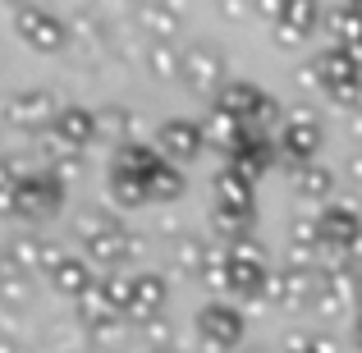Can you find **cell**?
I'll return each instance as SVG.
<instances>
[{
    "mask_svg": "<svg viewBox=\"0 0 362 353\" xmlns=\"http://www.w3.org/2000/svg\"><path fill=\"white\" fill-rule=\"evenodd\" d=\"M142 330H147V353H151V349H175V345H170V340H175V330H170V321H165V317L147 321Z\"/></svg>",
    "mask_w": 362,
    "mask_h": 353,
    "instance_id": "35",
    "label": "cell"
},
{
    "mask_svg": "<svg viewBox=\"0 0 362 353\" xmlns=\"http://www.w3.org/2000/svg\"><path fill=\"white\" fill-rule=\"evenodd\" d=\"M243 330H247L243 312L234 308V303H225V299H211L202 312H197V335H202V345L211 353H234L243 345Z\"/></svg>",
    "mask_w": 362,
    "mask_h": 353,
    "instance_id": "1",
    "label": "cell"
},
{
    "mask_svg": "<svg viewBox=\"0 0 362 353\" xmlns=\"http://www.w3.org/2000/svg\"><path fill=\"white\" fill-rule=\"evenodd\" d=\"M165 299H170L165 275H156V271L133 275V308H129V321H138V326L156 321V317H160V308H165Z\"/></svg>",
    "mask_w": 362,
    "mask_h": 353,
    "instance_id": "10",
    "label": "cell"
},
{
    "mask_svg": "<svg viewBox=\"0 0 362 353\" xmlns=\"http://www.w3.org/2000/svg\"><path fill=\"white\" fill-rule=\"evenodd\" d=\"M266 303H293L289 271H271V275H266Z\"/></svg>",
    "mask_w": 362,
    "mask_h": 353,
    "instance_id": "36",
    "label": "cell"
},
{
    "mask_svg": "<svg viewBox=\"0 0 362 353\" xmlns=\"http://www.w3.org/2000/svg\"><path fill=\"white\" fill-rule=\"evenodd\" d=\"M358 345H362V317H358Z\"/></svg>",
    "mask_w": 362,
    "mask_h": 353,
    "instance_id": "46",
    "label": "cell"
},
{
    "mask_svg": "<svg viewBox=\"0 0 362 353\" xmlns=\"http://www.w3.org/2000/svg\"><path fill=\"white\" fill-rule=\"evenodd\" d=\"M156 166H160V151L151 142H138V138L115 147V161H110V170H124V175H138V179H147Z\"/></svg>",
    "mask_w": 362,
    "mask_h": 353,
    "instance_id": "18",
    "label": "cell"
},
{
    "mask_svg": "<svg viewBox=\"0 0 362 353\" xmlns=\"http://www.w3.org/2000/svg\"><path fill=\"white\" fill-rule=\"evenodd\" d=\"M138 23L151 33V42H175L184 28V9L179 5H138Z\"/></svg>",
    "mask_w": 362,
    "mask_h": 353,
    "instance_id": "17",
    "label": "cell"
},
{
    "mask_svg": "<svg viewBox=\"0 0 362 353\" xmlns=\"http://www.w3.org/2000/svg\"><path fill=\"white\" fill-rule=\"evenodd\" d=\"M317 69H321V83H326V88L362 83V55L354 51V46H335V42H330L326 51L317 55Z\"/></svg>",
    "mask_w": 362,
    "mask_h": 353,
    "instance_id": "11",
    "label": "cell"
},
{
    "mask_svg": "<svg viewBox=\"0 0 362 353\" xmlns=\"http://www.w3.org/2000/svg\"><path fill=\"white\" fill-rule=\"evenodd\" d=\"M326 97L339 110H362V83H344V88H326Z\"/></svg>",
    "mask_w": 362,
    "mask_h": 353,
    "instance_id": "34",
    "label": "cell"
},
{
    "mask_svg": "<svg viewBox=\"0 0 362 353\" xmlns=\"http://www.w3.org/2000/svg\"><path fill=\"white\" fill-rule=\"evenodd\" d=\"M119 312H115V303L106 299V289H101V280L92 284L88 294L78 299V321H88L92 330H110V321H115Z\"/></svg>",
    "mask_w": 362,
    "mask_h": 353,
    "instance_id": "21",
    "label": "cell"
},
{
    "mask_svg": "<svg viewBox=\"0 0 362 353\" xmlns=\"http://www.w3.org/2000/svg\"><path fill=\"white\" fill-rule=\"evenodd\" d=\"M202 133H206V147H221L225 156H230V151H234V147H239V142H243L247 124H243L239 115H230V110H221V106H216L211 115H206Z\"/></svg>",
    "mask_w": 362,
    "mask_h": 353,
    "instance_id": "15",
    "label": "cell"
},
{
    "mask_svg": "<svg viewBox=\"0 0 362 353\" xmlns=\"http://www.w3.org/2000/svg\"><path fill=\"white\" fill-rule=\"evenodd\" d=\"M293 188H298V197H317V202H326V197H335V170L326 166H303L293 170Z\"/></svg>",
    "mask_w": 362,
    "mask_h": 353,
    "instance_id": "22",
    "label": "cell"
},
{
    "mask_svg": "<svg viewBox=\"0 0 362 353\" xmlns=\"http://www.w3.org/2000/svg\"><path fill=\"white\" fill-rule=\"evenodd\" d=\"M9 271H14V262H9V253H5V248H0V280H5Z\"/></svg>",
    "mask_w": 362,
    "mask_h": 353,
    "instance_id": "44",
    "label": "cell"
},
{
    "mask_svg": "<svg viewBox=\"0 0 362 353\" xmlns=\"http://www.w3.org/2000/svg\"><path fill=\"white\" fill-rule=\"evenodd\" d=\"M358 55H362V42H358Z\"/></svg>",
    "mask_w": 362,
    "mask_h": 353,
    "instance_id": "48",
    "label": "cell"
},
{
    "mask_svg": "<svg viewBox=\"0 0 362 353\" xmlns=\"http://www.w3.org/2000/svg\"><path fill=\"white\" fill-rule=\"evenodd\" d=\"M101 289H106V299H110V303H115L119 317H129V308H133V275L110 271L106 280H101Z\"/></svg>",
    "mask_w": 362,
    "mask_h": 353,
    "instance_id": "29",
    "label": "cell"
},
{
    "mask_svg": "<svg viewBox=\"0 0 362 353\" xmlns=\"http://www.w3.org/2000/svg\"><path fill=\"white\" fill-rule=\"evenodd\" d=\"M147 74L151 79H179L184 74V46L179 42H147Z\"/></svg>",
    "mask_w": 362,
    "mask_h": 353,
    "instance_id": "20",
    "label": "cell"
},
{
    "mask_svg": "<svg viewBox=\"0 0 362 353\" xmlns=\"http://www.w3.org/2000/svg\"><path fill=\"white\" fill-rule=\"evenodd\" d=\"M0 216H5V221H9V216H18V221H23V202H18V179L0 188Z\"/></svg>",
    "mask_w": 362,
    "mask_h": 353,
    "instance_id": "37",
    "label": "cell"
},
{
    "mask_svg": "<svg viewBox=\"0 0 362 353\" xmlns=\"http://www.w3.org/2000/svg\"><path fill=\"white\" fill-rule=\"evenodd\" d=\"M280 23H289V28H298L303 37H312V28L321 23V5L317 0H284V18Z\"/></svg>",
    "mask_w": 362,
    "mask_h": 353,
    "instance_id": "27",
    "label": "cell"
},
{
    "mask_svg": "<svg viewBox=\"0 0 362 353\" xmlns=\"http://www.w3.org/2000/svg\"><path fill=\"white\" fill-rule=\"evenodd\" d=\"M51 133H55L60 142H69L74 151L92 147V142L101 138L97 110H92V106H78V101H64V106H60V115H55V124H51Z\"/></svg>",
    "mask_w": 362,
    "mask_h": 353,
    "instance_id": "9",
    "label": "cell"
},
{
    "mask_svg": "<svg viewBox=\"0 0 362 353\" xmlns=\"http://www.w3.org/2000/svg\"><path fill=\"white\" fill-rule=\"evenodd\" d=\"M147 193H151V202H175V197L184 193V170L160 156V166L147 175Z\"/></svg>",
    "mask_w": 362,
    "mask_h": 353,
    "instance_id": "24",
    "label": "cell"
},
{
    "mask_svg": "<svg viewBox=\"0 0 362 353\" xmlns=\"http://www.w3.org/2000/svg\"><path fill=\"white\" fill-rule=\"evenodd\" d=\"M284 353H317V335H303V330H293V335L284 340Z\"/></svg>",
    "mask_w": 362,
    "mask_h": 353,
    "instance_id": "39",
    "label": "cell"
},
{
    "mask_svg": "<svg viewBox=\"0 0 362 353\" xmlns=\"http://www.w3.org/2000/svg\"><path fill=\"white\" fill-rule=\"evenodd\" d=\"M202 284H206L211 294H230V257H225V253H216L211 262H206Z\"/></svg>",
    "mask_w": 362,
    "mask_h": 353,
    "instance_id": "31",
    "label": "cell"
},
{
    "mask_svg": "<svg viewBox=\"0 0 362 353\" xmlns=\"http://www.w3.org/2000/svg\"><path fill=\"white\" fill-rule=\"evenodd\" d=\"M211 230L225 238V248H230V243H239V238L247 234V221H239V216H230V212L216 207V212H211Z\"/></svg>",
    "mask_w": 362,
    "mask_h": 353,
    "instance_id": "32",
    "label": "cell"
},
{
    "mask_svg": "<svg viewBox=\"0 0 362 353\" xmlns=\"http://www.w3.org/2000/svg\"><path fill=\"white\" fill-rule=\"evenodd\" d=\"M5 184H14V170H9V161H0V188Z\"/></svg>",
    "mask_w": 362,
    "mask_h": 353,
    "instance_id": "43",
    "label": "cell"
},
{
    "mask_svg": "<svg viewBox=\"0 0 362 353\" xmlns=\"http://www.w3.org/2000/svg\"><path fill=\"white\" fill-rule=\"evenodd\" d=\"M317 353H335V345H330L326 335H317Z\"/></svg>",
    "mask_w": 362,
    "mask_h": 353,
    "instance_id": "45",
    "label": "cell"
},
{
    "mask_svg": "<svg viewBox=\"0 0 362 353\" xmlns=\"http://www.w3.org/2000/svg\"><path fill=\"white\" fill-rule=\"evenodd\" d=\"M262 101H266V92L262 88H252V83H243V79H234V83H225L221 88V97H216V106L221 110H230V115H239L243 124L262 110Z\"/></svg>",
    "mask_w": 362,
    "mask_h": 353,
    "instance_id": "16",
    "label": "cell"
},
{
    "mask_svg": "<svg viewBox=\"0 0 362 353\" xmlns=\"http://www.w3.org/2000/svg\"><path fill=\"white\" fill-rule=\"evenodd\" d=\"M97 124H101V138H115V147L133 142V110L129 106H101Z\"/></svg>",
    "mask_w": 362,
    "mask_h": 353,
    "instance_id": "26",
    "label": "cell"
},
{
    "mask_svg": "<svg viewBox=\"0 0 362 353\" xmlns=\"http://www.w3.org/2000/svg\"><path fill=\"white\" fill-rule=\"evenodd\" d=\"M275 147H280V161H289L293 170L312 166V156H317V147H321L317 115H312V110H293V115L280 124V133H275Z\"/></svg>",
    "mask_w": 362,
    "mask_h": 353,
    "instance_id": "3",
    "label": "cell"
},
{
    "mask_svg": "<svg viewBox=\"0 0 362 353\" xmlns=\"http://www.w3.org/2000/svg\"><path fill=\"white\" fill-rule=\"evenodd\" d=\"M42 243L46 238H14V243H9V262H14L23 275L42 271Z\"/></svg>",
    "mask_w": 362,
    "mask_h": 353,
    "instance_id": "28",
    "label": "cell"
},
{
    "mask_svg": "<svg viewBox=\"0 0 362 353\" xmlns=\"http://www.w3.org/2000/svg\"><path fill=\"white\" fill-rule=\"evenodd\" d=\"M308 37L298 33V28H289V23H275V46H284V51H293V46H303Z\"/></svg>",
    "mask_w": 362,
    "mask_h": 353,
    "instance_id": "38",
    "label": "cell"
},
{
    "mask_svg": "<svg viewBox=\"0 0 362 353\" xmlns=\"http://www.w3.org/2000/svg\"><path fill=\"white\" fill-rule=\"evenodd\" d=\"M88 262H101V266H119V262H129L133 257V234L124 230V225H110L106 234H97V238H88Z\"/></svg>",
    "mask_w": 362,
    "mask_h": 353,
    "instance_id": "14",
    "label": "cell"
},
{
    "mask_svg": "<svg viewBox=\"0 0 362 353\" xmlns=\"http://www.w3.org/2000/svg\"><path fill=\"white\" fill-rule=\"evenodd\" d=\"M0 115H5L9 129L37 133V129H46V124H55L60 106H55V97H51L46 88H23V92H14V97L0 106Z\"/></svg>",
    "mask_w": 362,
    "mask_h": 353,
    "instance_id": "5",
    "label": "cell"
},
{
    "mask_svg": "<svg viewBox=\"0 0 362 353\" xmlns=\"http://www.w3.org/2000/svg\"><path fill=\"white\" fill-rule=\"evenodd\" d=\"M202 147H206V133H202V124H197V120H165L156 129V151L170 161V166L193 161Z\"/></svg>",
    "mask_w": 362,
    "mask_h": 353,
    "instance_id": "8",
    "label": "cell"
},
{
    "mask_svg": "<svg viewBox=\"0 0 362 353\" xmlns=\"http://www.w3.org/2000/svg\"><path fill=\"white\" fill-rule=\"evenodd\" d=\"M184 83L193 92H202V97H221V88H225V55H221V46L216 42H193L184 51Z\"/></svg>",
    "mask_w": 362,
    "mask_h": 353,
    "instance_id": "6",
    "label": "cell"
},
{
    "mask_svg": "<svg viewBox=\"0 0 362 353\" xmlns=\"http://www.w3.org/2000/svg\"><path fill=\"white\" fill-rule=\"evenodd\" d=\"M344 170H349V179H354V184L362 188V147L354 151V156H349V166H344Z\"/></svg>",
    "mask_w": 362,
    "mask_h": 353,
    "instance_id": "41",
    "label": "cell"
},
{
    "mask_svg": "<svg viewBox=\"0 0 362 353\" xmlns=\"http://www.w3.org/2000/svg\"><path fill=\"white\" fill-rule=\"evenodd\" d=\"M257 14L271 18V23H280V18H284V0H262V5H257Z\"/></svg>",
    "mask_w": 362,
    "mask_h": 353,
    "instance_id": "40",
    "label": "cell"
},
{
    "mask_svg": "<svg viewBox=\"0 0 362 353\" xmlns=\"http://www.w3.org/2000/svg\"><path fill=\"white\" fill-rule=\"evenodd\" d=\"M225 257H230V262H243V266H266V243L252 238V234H243L239 243L225 248Z\"/></svg>",
    "mask_w": 362,
    "mask_h": 353,
    "instance_id": "30",
    "label": "cell"
},
{
    "mask_svg": "<svg viewBox=\"0 0 362 353\" xmlns=\"http://www.w3.org/2000/svg\"><path fill=\"white\" fill-rule=\"evenodd\" d=\"M0 353H28L23 345H18V340L14 335H0Z\"/></svg>",
    "mask_w": 362,
    "mask_h": 353,
    "instance_id": "42",
    "label": "cell"
},
{
    "mask_svg": "<svg viewBox=\"0 0 362 353\" xmlns=\"http://www.w3.org/2000/svg\"><path fill=\"white\" fill-rule=\"evenodd\" d=\"M51 284H55V294H64V299L78 303L83 294H88L92 284H97V280H92V262H88V257H78V253H69L60 266H55Z\"/></svg>",
    "mask_w": 362,
    "mask_h": 353,
    "instance_id": "13",
    "label": "cell"
},
{
    "mask_svg": "<svg viewBox=\"0 0 362 353\" xmlns=\"http://www.w3.org/2000/svg\"><path fill=\"white\" fill-rule=\"evenodd\" d=\"M18 202H23V221H51L64 207V179L37 166L28 179H18Z\"/></svg>",
    "mask_w": 362,
    "mask_h": 353,
    "instance_id": "4",
    "label": "cell"
},
{
    "mask_svg": "<svg viewBox=\"0 0 362 353\" xmlns=\"http://www.w3.org/2000/svg\"><path fill=\"white\" fill-rule=\"evenodd\" d=\"M211 184H216V207H221V212L239 216V221H252L257 193H252V184H247L243 175H234V170H221Z\"/></svg>",
    "mask_w": 362,
    "mask_h": 353,
    "instance_id": "12",
    "label": "cell"
},
{
    "mask_svg": "<svg viewBox=\"0 0 362 353\" xmlns=\"http://www.w3.org/2000/svg\"><path fill=\"white\" fill-rule=\"evenodd\" d=\"M110 197H115V207H124V212H138V207H147V202H151L147 179L124 175V170H110Z\"/></svg>",
    "mask_w": 362,
    "mask_h": 353,
    "instance_id": "23",
    "label": "cell"
},
{
    "mask_svg": "<svg viewBox=\"0 0 362 353\" xmlns=\"http://www.w3.org/2000/svg\"><path fill=\"white\" fill-rule=\"evenodd\" d=\"M211 248H206V238H193V234H188V238H179V243H175V266H179V271H184V275H197V280H202V271H206V262H211Z\"/></svg>",
    "mask_w": 362,
    "mask_h": 353,
    "instance_id": "25",
    "label": "cell"
},
{
    "mask_svg": "<svg viewBox=\"0 0 362 353\" xmlns=\"http://www.w3.org/2000/svg\"><path fill=\"white\" fill-rule=\"evenodd\" d=\"M42 156H46V170L60 175V179H69V175H78V170H83V151H74L69 142H60L51 129H46V138H42Z\"/></svg>",
    "mask_w": 362,
    "mask_h": 353,
    "instance_id": "19",
    "label": "cell"
},
{
    "mask_svg": "<svg viewBox=\"0 0 362 353\" xmlns=\"http://www.w3.org/2000/svg\"><path fill=\"white\" fill-rule=\"evenodd\" d=\"M151 353H175V349H151Z\"/></svg>",
    "mask_w": 362,
    "mask_h": 353,
    "instance_id": "47",
    "label": "cell"
},
{
    "mask_svg": "<svg viewBox=\"0 0 362 353\" xmlns=\"http://www.w3.org/2000/svg\"><path fill=\"white\" fill-rule=\"evenodd\" d=\"M0 299H5V303H14V308H18V303H28V275L18 271V266L5 275V280H0Z\"/></svg>",
    "mask_w": 362,
    "mask_h": 353,
    "instance_id": "33",
    "label": "cell"
},
{
    "mask_svg": "<svg viewBox=\"0 0 362 353\" xmlns=\"http://www.w3.org/2000/svg\"><path fill=\"white\" fill-rule=\"evenodd\" d=\"M14 33L23 37L33 51H42V55H55V51L69 46V28H64V18L51 14V9H42V5H18L14 9Z\"/></svg>",
    "mask_w": 362,
    "mask_h": 353,
    "instance_id": "2",
    "label": "cell"
},
{
    "mask_svg": "<svg viewBox=\"0 0 362 353\" xmlns=\"http://www.w3.org/2000/svg\"><path fill=\"white\" fill-rule=\"evenodd\" d=\"M321 225V243H326V253H362V216L354 212V207L344 202H330L326 212L317 216Z\"/></svg>",
    "mask_w": 362,
    "mask_h": 353,
    "instance_id": "7",
    "label": "cell"
}]
</instances>
